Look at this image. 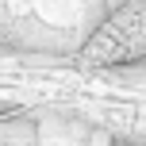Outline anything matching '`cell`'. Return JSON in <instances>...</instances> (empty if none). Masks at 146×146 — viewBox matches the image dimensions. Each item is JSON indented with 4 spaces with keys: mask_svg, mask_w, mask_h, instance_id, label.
<instances>
[{
    "mask_svg": "<svg viewBox=\"0 0 146 146\" xmlns=\"http://www.w3.org/2000/svg\"><path fill=\"white\" fill-rule=\"evenodd\" d=\"M77 62L85 69H115L146 62V0H127L111 8L85 38Z\"/></svg>",
    "mask_w": 146,
    "mask_h": 146,
    "instance_id": "1",
    "label": "cell"
}]
</instances>
